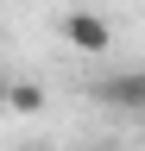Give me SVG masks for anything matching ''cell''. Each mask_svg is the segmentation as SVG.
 I'll use <instances>...</instances> for the list:
<instances>
[{
	"mask_svg": "<svg viewBox=\"0 0 145 151\" xmlns=\"http://www.w3.org/2000/svg\"><path fill=\"white\" fill-rule=\"evenodd\" d=\"M57 32H63V44H76V50H88V57H107V44H114V25H107L101 13H88V6L63 13Z\"/></svg>",
	"mask_w": 145,
	"mask_h": 151,
	"instance_id": "obj_1",
	"label": "cell"
},
{
	"mask_svg": "<svg viewBox=\"0 0 145 151\" xmlns=\"http://www.w3.org/2000/svg\"><path fill=\"white\" fill-rule=\"evenodd\" d=\"M95 101H101V107H120V113H145V69L95 76Z\"/></svg>",
	"mask_w": 145,
	"mask_h": 151,
	"instance_id": "obj_2",
	"label": "cell"
},
{
	"mask_svg": "<svg viewBox=\"0 0 145 151\" xmlns=\"http://www.w3.org/2000/svg\"><path fill=\"white\" fill-rule=\"evenodd\" d=\"M38 107H44V88H38V82H25V76H19V82L6 88V113H38Z\"/></svg>",
	"mask_w": 145,
	"mask_h": 151,
	"instance_id": "obj_3",
	"label": "cell"
},
{
	"mask_svg": "<svg viewBox=\"0 0 145 151\" xmlns=\"http://www.w3.org/2000/svg\"><path fill=\"white\" fill-rule=\"evenodd\" d=\"M19 151H38V145H19Z\"/></svg>",
	"mask_w": 145,
	"mask_h": 151,
	"instance_id": "obj_4",
	"label": "cell"
}]
</instances>
